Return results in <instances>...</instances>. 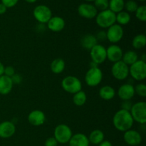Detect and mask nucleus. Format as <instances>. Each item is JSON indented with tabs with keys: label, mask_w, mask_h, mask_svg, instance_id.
<instances>
[{
	"label": "nucleus",
	"mask_w": 146,
	"mask_h": 146,
	"mask_svg": "<svg viewBox=\"0 0 146 146\" xmlns=\"http://www.w3.org/2000/svg\"><path fill=\"white\" fill-rule=\"evenodd\" d=\"M134 123L130 111L121 109L115 112L113 117V124L116 130L121 132H125L131 129Z\"/></svg>",
	"instance_id": "f257e3e1"
},
{
	"label": "nucleus",
	"mask_w": 146,
	"mask_h": 146,
	"mask_svg": "<svg viewBox=\"0 0 146 146\" xmlns=\"http://www.w3.org/2000/svg\"><path fill=\"white\" fill-rule=\"evenodd\" d=\"M62 88L66 93L75 94L82 90V83L81 80L74 76H67L61 81Z\"/></svg>",
	"instance_id": "f03ea898"
},
{
	"label": "nucleus",
	"mask_w": 146,
	"mask_h": 146,
	"mask_svg": "<svg viewBox=\"0 0 146 146\" xmlns=\"http://www.w3.org/2000/svg\"><path fill=\"white\" fill-rule=\"evenodd\" d=\"M130 113L134 122L141 125H145L146 123V103L138 101L133 104Z\"/></svg>",
	"instance_id": "7ed1b4c3"
},
{
	"label": "nucleus",
	"mask_w": 146,
	"mask_h": 146,
	"mask_svg": "<svg viewBox=\"0 0 146 146\" xmlns=\"http://www.w3.org/2000/svg\"><path fill=\"white\" fill-rule=\"evenodd\" d=\"M96 22L101 28H109L110 27L115 24V14L110 9L100 11L96 17Z\"/></svg>",
	"instance_id": "20e7f679"
},
{
	"label": "nucleus",
	"mask_w": 146,
	"mask_h": 146,
	"mask_svg": "<svg viewBox=\"0 0 146 146\" xmlns=\"http://www.w3.org/2000/svg\"><path fill=\"white\" fill-rule=\"evenodd\" d=\"M104 77L102 70L98 66L90 67L85 74V82L90 87H95L101 83Z\"/></svg>",
	"instance_id": "39448f33"
},
{
	"label": "nucleus",
	"mask_w": 146,
	"mask_h": 146,
	"mask_svg": "<svg viewBox=\"0 0 146 146\" xmlns=\"http://www.w3.org/2000/svg\"><path fill=\"white\" fill-rule=\"evenodd\" d=\"M129 75L132 79L137 81H142L146 78L145 61L138 59L133 64L129 66Z\"/></svg>",
	"instance_id": "423d86ee"
},
{
	"label": "nucleus",
	"mask_w": 146,
	"mask_h": 146,
	"mask_svg": "<svg viewBox=\"0 0 146 146\" xmlns=\"http://www.w3.org/2000/svg\"><path fill=\"white\" fill-rule=\"evenodd\" d=\"M73 133L71 128L66 124H59L54 129V137L58 143H68Z\"/></svg>",
	"instance_id": "0eeeda50"
},
{
	"label": "nucleus",
	"mask_w": 146,
	"mask_h": 146,
	"mask_svg": "<svg viewBox=\"0 0 146 146\" xmlns=\"http://www.w3.org/2000/svg\"><path fill=\"white\" fill-rule=\"evenodd\" d=\"M33 15L35 19L41 24H47L53 17L51 9L44 4L36 6L33 11Z\"/></svg>",
	"instance_id": "6e6552de"
},
{
	"label": "nucleus",
	"mask_w": 146,
	"mask_h": 146,
	"mask_svg": "<svg viewBox=\"0 0 146 146\" xmlns=\"http://www.w3.org/2000/svg\"><path fill=\"white\" fill-rule=\"evenodd\" d=\"M111 74L116 80L123 81L129 76V66L122 61L113 63L111 67Z\"/></svg>",
	"instance_id": "1a4fd4ad"
},
{
	"label": "nucleus",
	"mask_w": 146,
	"mask_h": 146,
	"mask_svg": "<svg viewBox=\"0 0 146 146\" xmlns=\"http://www.w3.org/2000/svg\"><path fill=\"white\" fill-rule=\"evenodd\" d=\"M124 35L123 28L118 24H114L106 31V39L112 44H116L122 40Z\"/></svg>",
	"instance_id": "9d476101"
},
{
	"label": "nucleus",
	"mask_w": 146,
	"mask_h": 146,
	"mask_svg": "<svg viewBox=\"0 0 146 146\" xmlns=\"http://www.w3.org/2000/svg\"><path fill=\"white\" fill-rule=\"evenodd\" d=\"M91 61L97 65L104 64L107 59L106 48L103 45L97 44L90 50Z\"/></svg>",
	"instance_id": "9b49d317"
},
{
	"label": "nucleus",
	"mask_w": 146,
	"mask_h": 146,
	"mask_svg": "<svg viewBox=\"0 0 146 146\" xmlns=\"http://www.w3.org/2000/svg\"><path fill=\"white\" fill-rule=\"evenodd\" d=\"M78 13L83 18L92 19L96 18L98 14V10L96 9L94 4L89 3H82L78 6Z\"/></svg>",
	"instance_id": "f8f14e48"
},
{
	"label": "nucleus",
	"mask_w": 146,
	"mask_h": 146,
	"mask_svg": "<svg viewBox=\"0 0 146 146\" xmlns=\"http://www.w3.org/2000/svg\"><path fill=\"white\" fill-rule=\"evenodd\" d=\"M123 140L128 145L138 146L142 142V136L138 131L130 129L124 132Z\"/></svg>",
	"instance_id": "ddd939ff"
},
{
	"label": "nucleus",
	"mask_w": 146,
	"mask_h": 146,
	"mask_svg": "<svg viewBox=\"0 0 146 146\" xmlns=\"http://www.w3.org/2000/svg\"><path fill=\"white\" fill-rule=\"evenodd\" d=\"M123 54V51L122 48L116 44H111L106 48L107 59L112 63L121 61Z\"/></svg>",
	"instance_id": "4468645a"
},
{
	"label": "nucleus",
	"mask_w": 146,
	"mask_h": 146,
	"mask_svg": "<svg viewBox=\"0 0 146 146\" xmlns=\"http://www.w3.org/2000/svg\"><path fill=\"white\" fill-rule=\"evenodd\" d=\"M135 94V89L132 84H123L118 90V96L122 101H131Z\"/></svg>",
	"instance_id": "2eb2a0df"
},
{
	"label": "nucleus",
	"mask_w": 146,
	"mask_h": 146,
	"mask_svg": "<svg viewBox=\"0 0 146 146\" xmlns=\"http://www.w3.org/2000/svg\"><path fill=\"white\" fill-rule=\"evenodd\" d=\"M28 121L33 126H41L46 121L45 113L40 110H34L29 113Z\"/></svg>",
	"instance_id": "dca6fc26"
},
{
	"label": "nucleus",
	"mask_w": 146,
	"mask_h": 146,
	"mask_svg": "<svg viewBox=\"0 0 146 146\" xmlns=\"http://www.w3.org/2000/svg\"><path fill=\"white\" fill-rule=\"evenodd\" d=\"M16 132V125L13 122L6 121L0 123V138H9L14 135Z\"/></svg>",
	"instance_id": "f3484780"
},
{
	"label": "nucleus",
	"mask_w": 146,
	"mask_h": 146,
	"mask_svg": "<svg viewBox=\"0 0 146 146\" xmlns=\"http://www.w3.org/2000/svg\"><path fill=\"white\" fill-rule=\"evenodd\" d=\"M46 24L50 31L53 32H60L65 28L66 22L62 17L55 16L51 17Z\"/></svg>",
	"instance_id": "a211bd4d"
},
{
	"label": "nucleus",
	"mask_w": 146,
	"mask_h": 146,
	"mask_svg": "<svg viewBox=\"0 0 146 146\" xmlns=\"http://www.w3.org/2000/svg\"><path fill=\"white\" fill-rule=\"evenodd\" d=\"M69 146H89V141L87 135L78 133L72 135L68 143Z\"/></svg>",
	"instance_id": "6ab92c4d"
},
{
	"label": "nucleus",
	"mask_w": 146,
	"mask_h": 146,
	"mask_svg": "<svg viewBox=\"0 0 146 146\" xmlns=\"http://www.w3.org/2000/svg\"><path fill=\"white\" fill-rule=\"evenodd\" d=\"M14 84L11 78L2 75L0 76V94L1 95H7L11 91Z\"/></svg>",
	"instance_id": "aec40b11"
},
{
	"label": "nucleus",
	"mask_w": 146,
	"mask_h": 146,
	"mask_svg": "<svg viewBox=\"0 0 146 146\" xmlns=\"http://www.w3.org/2000/svg\"><path fill=\"white\" fill-rule=\"evenodd\" d=\"M97 44H98V41L94 34H87L84 35L81 39V46L88 51H90Z\"/></svg>",
	"instance_id": "412c9836"
},
{
	"label": "nucleus",
	"mask_w": 146,
	"mask_h": 146,
	"mask_svg": "<svg viewBox=\"0 0 146 146\" xmlns=\"http://www.w3.org/2000/svg\"><path fill=\"white\" fill-rule=\"evenodd\" d=\"M98 95L100 98L105 101L112 100L115 96V91L112 86L109 85L104 86L100 88L98 91Z\"/></svg>",
	"instance_id": "4be33fe9"
},
{
	"label": "nucleus",
	"mask_w": 146,
	"mask_h": 146,
	"mask_svg": "<svg viewBox=\"0 0 146 146\" xmlns=\"http://www.w3.org/2000/svg\"><path fill=\"white\" fill-rule=\"evenodd\" d=\"M104 132L99 129H96L91 131L89 134V136L88 137L89 143H92L93 145H99L101 142L104 141Z\"/></svg>",
	"instance_id": "5701e85b"
},
{
	"label": "nucleus",
	"mask_w": 146,
	"mask_h": 146,
	"mask_svg": "<svg viewBox=\"0 0 146 146\" xmlns=\"http://www.w3.org/2000/svg\"><path fill=\"white\" fill-rule=\"evenodd\" d=\"M51 71L55 74H59L64 71L66 68V63L64 59L57 58L53 60L50 65Z\"/></svg>",
	"instance_id": "b1692460"
},
{
	"label": "nucleus",
	"mask_w": 146,
	"mask_h": 146,
	"mask_svg": "<svg viewBox=\"0 0 146 146\" xmlns=\"http://www.w3.org/2000/svg\"><path fill=\"white\" fill-rule=\"evenodd\" d=\"M138 60V55L135 51H133V50H129V51H125V53H123L122 56V59L121 61L123 63H125L126 65H128V66H131L132 64H133L134 63L136 62Z\"/></svg>",
	"instance_id": "393cba45"
},
{
	"label": "nucleus",
	"mask_w": 146,
	"mask_h": 146,
	"mask_svg": "<svg viewBox=\"0 0 146 146\" xmlns=\"http://www.w3.org/2000/svg\"><path fill=\"white\" fill-rule=\"evenodd\" d=\"M125 1L124 0H110L108 3V9L115 14L123 11Z\"/></svg>",
	"instance_id": "a878e982"
},
{
	"label": "nucleus",
	"mask_w": 146,
	"mask_h": 146,
	"mask_svg": "<svg viewBox=\"0 0 146 146\" xmlns=\"http://www.w3.org/2000/svg\"><path fill=\"white\" fill-rule=\"evenodd\" d=\"M146 45V36L145 34H139L135 36L132 40V46L135 49H141Z\"/></svg>",
	"instance_id": "bb28decb"
},
{
	"label": "nucleus",
	"mask_w": 146,
	"mask_h": 146,
	"mask_svg": "<svg viewBox=\"0 0 146 146\" xmlns=\"http://www.w3.org/2000/svg\"><path fill=\"white\" fill-rule=\"evenodd\" d=\"M131 17L129 13L122 11L115 14V23L121 26L127 25L131 21Z\"/></svg>",
	"instance_id": "cd10ccee"
},
{
	"label": "nucleus",
	"mask_w": 146,
	"mask_h": 146,
	"mask_svg": "<svg viewBox=\"0 0 146 146\" xmlns=\"http://www.w3.org/2000/svg\"><path fill=\"white\" fill-rule=\"evenodd\" d=\"M87 101V96L84 91H80L74 94L73 102L76 106H82Z\"/></svg>",
	"instance_id": "c85d7f7f"
},
{
	"label": "nucleus",
	"mask_w": 146,
	"mask_h": 146,
	"mask_svg": "<svg viewBox=\"0 0 146 146\" xmlns=\"http://www.w3.org/2000/svg\"><path fill=\"white\" fill-rule=\"evenodd\" d=\"M135 13V17L139 21H143V22L146 21V7L145 5L138 6Z\"/></svg>",
	"instance_id": "c756f323"
},
{
	"label": "nucleus",
	"mask_w": 146,
	"mask_h": 146,
	"mask_svg": "<svg viewBox=\"0 0 146 146\" xmlns=\"http://www.w3.org/2000/svg\"><path fill=\"white\" fill-rule=\"evenodd\" d=\"M138 7V4L134 0H128L126 2H125V6H124V9H125V10H126L125 11H127L129 14L135 12Z\"/></svg>",
	"instance_id": "7c9ffc66"
},
{
	"label": "nucleus",
	"mask_w": 146,
	"mask_h": 146,
	"mask_svg": "<svg viewBox=\"0 0 146 146\" xmlns=\"http://www.w3.org/2000/svg\"><path fill=\"white\" fill-rule=\"evenodd\" d=\"M108 0H95L94 5L97 10L101 11L108 9Z\"/></svg>",
	"instance_id": "2f4dec72"
},
{
	"label": "nucleus",
	"mask_w": 146,
	"mask_h": 146,
	"mask_svg": "<svg viewBox=\"0 0 146 146\" xmlns=\"http://www.w3.org/2000/svg\"><path fill=\"white\" fill-rule=\"evenodd\" d=\"M135 89V94L139 96L142 98H145L146 97V86L143 83L138 84L135 86H134Z\"/></svg>",
	"instance_id": "473e14b6"
},
{
	"label": "nucleus",
	"mask_w": 146,
	"mask_h": 146,
	"mask_svg": "<svg viewBox=\"0 0 146 146\" xmlns=\"http://www.w3.org/2000/svg\"><path fill=\"white\" fill-rule=\"evenodd\" d=\"M1 4H4L7 9L15 7L18 3L19 0H1Z\"/></svg>",
	"instance_id": "72a5a7b5"
},
{
	"label": "nucleus",
	"mask_w": 146,
	"mask_h": 146,
	"mask_svg": "<svg viewBox=\"0 0 146 146\" xmlns=\"http://www.w3.org/2000/svg\"><path fill=\"white\" fill-rule=\"evenodd\" d=\"M14 74H15V69H14L13 66H6L5 68H4V75L11 78Z\"/></svg>",
	"instance_id": "f704fd0d"
},
{
	"label": "nucleus",
	"mask_w": 146,
	"mask_h": 146,
	"mask_svg": "<svg viewBox=\"0 0 146 146\" xmlns=\"http://www.w3.org/2000/svg\"><path fill=\"white\" fill-rule=\"evenodd\" d=\"M44 145L45 146H57L58 145V142L54 138V137H49L46 140L45 143H44Z\"/></svg>",
	"instance_id": "c9c22d12"
},
{
	"label": "nucleus",
	"mask_w": 146,
	"mask_h": 146,
	"mask_svg": "<svg viewBox=\"0 0 146 146\" xmlns=\"http://www.w3.org/2000/svg\"><path fill=\"white\" fill-rule=\"evenodd\" d=\"M97 41H104L106 39V31H99L97 32V34L95 35Z\"/></svg>",
	"instance_id": "e433bc0d"
},
{
	"label": "nucleus",
	"mask_w": 146,
	"mask_h": 146,
	"mask_svg": "<svg viewBox=\"0 0 146 146\" xmlns=\"http://www.w3.org/2000/svg\"><path fill=\"white\" fill-rule=\"evenodd\" d=\"M132 106L133 104L131 101H123L122 104H121V109L130 111L132 108Z\"/></svg>",
	"instance_id": "4c0bfd02"
},
{
	"label": "nucleus",
	"mask_w": 146,
	"mask_h": 146,
	"mask_svg": "<svg viewBox=\"0 0 146 146\" xmlns=\"http://www.w3.org/2000/svg\"><path fill=\"white\" fill-rule=\"evenodd\" d=\"M11 80H12V82L14 84H19L22 81V77L19 74H15L11 77Z\"/></svg>",
	"instance_id": "58836bf2"
},
{
	"label": "nucleus",
	"mask_w": 146,
	"mask_h": 146,
	"mask_svg": "<svg viewBox=\"0 0 146 146\" xmlns=\"http://www.w3.org/2000/svg\"><path fill=\"white\" fill-rule=\"evenodd\" d=\"M7 10V7H6L4 4L1 3V4H0V15L5 14Z\"/></svg>",
	"instance_id": "ea45409f"
},
{
	"label": "nucleus",
	"mask_w": 146,
	"mask_h": 146,
	"mask_svg": "<svg viewBox=\"0 0 146 146\" xmlns=\"http://www.w3.org/2000/svg\"><path fill=\"white\" fill-rule=\"evenodd\" d=\"M98 146H113V145L109 141H104L98 145Z\"/></svg>",
	"instance_id": "a19ab883"
},
{
	"label": "nucleus",
	"mask_w": 146,
	"mask_h": 146,
	"mask_svg": "<svg viewBox=\"0 0 146 146\" xmlns=\"http://www.w3.org/2000/svg\"><path fill=\"white\" fill-rule=\"evenodd\" d=\"M4 68L5 66H4V64L0 61V76L2 75H4Z\"/></svg>",
	"instance_id": "79ce46f5"
},
{
	"label": "nucleus",
	"mask_w": 146,
	"mask_h": 146,
	"mask_svg": "<svg viewBox=\"0 0 146 146\" xmlns=\"http://www.w3.org/2000/svg\"><path fill=\"white\" fill-rule=\"evenodd\" d=\"M25 1H27V2L29 3V4H33V3H35L36 2L37 0H24Z\"/></svg>",
	"instance_id": "37998d69"
},
{
	"label": "nucleus",
	"mask_w": 146,
	"mask_h": 146,
	"mask_svg": "<svg viewBox=\"0 0 146 146\" xmlns=\"http://www.w3.org/2000/svg\"><path fill=\"white\" fill-rule=\"evenodd\" d=\"M85 1H88V2H91V1H94L95 0H84Z\"/></svg>",
	"instance_id": "c03bdc74"
},
{
	"label": "nucleus",
	"mask_w": 146,
	"mask_h": 146,
	"mask_svg": "<svg viewBox=\"0 0 146 146\" xmlns=\"http://www.w3.org/2000/svg\"><path fill=\"white\" fill-rule=\"evenodd\" d=\"M138 1H145V0H138Z\"/></svg>",
	"instance_id": "a18cd8bd"
},
{
	"label": "nucleus",
	"mask_w": 146,
	"mask_h": 146,
	"mask_svg": "<svg viewBox=\"0 0 146 146\" xmlns=\"http://www.w3.org/2000/svg\"><path fill=\"white\" fill-rule=\"evenodd\" d=\"M138 146H140V145H138Z\"/></svg>",
	"instance_id": "49530a36"
}]
</instances>
